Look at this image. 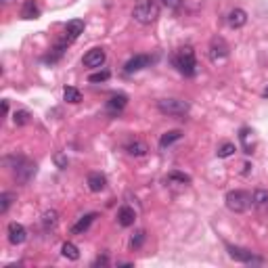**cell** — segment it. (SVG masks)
I'll list each match as a JSON object with an SVG mask.
<instances>
[{"instance_id":"2e32d148","label":"cell","mask_w":268,"mask_h":268,"mask_svg":"<svg viewBox=\"0 0 268 268\" xmlns=\"http://www.w3.org/2000/svg\"><path fill=\"white\" fill-rule=\"evenodd\" d=\"M95 218H97V214H86V216H82L74 226H71V233H74V235H82V233H86V230L91 228V224L95 222Z\"/></svg>"},{"instance_id":"f546056e","label":"cell","mask_w":268,"mask_h":268,"mask_svg":"<svg viewBox=\"0 0 268 268\" xmlns=\"http://www.w3.org/2000/svg\"><path fill=\"white\" fill-rule=\"evenodd\" d=\"M159 3H162L164 7H168V9H178L183 5V0H159Z\"/></svg>"},{"instance_id":"30bf717a","label":"cell","mask_w":268,"mask_h":268,"mask_svg":"<svg viewBox=\"0 0 268 268\" xmlns=\"http://www.w3.org/2000/svg\"><path fill=\"white\" fill-rule=\"evenodd\" d=\"M126 105H128V97L126 95H113L109 101L105 103V111L109 115H113V117H117L124 109H126Z\"/></svg>"},{"instance_id":"5bb4252c","label":"cell","mask_w":268,"mask_h":268,"mask_svg":"<svg viewBox=\"0 0 268 268\" xmlns=\"http://www.w3.org/2000/svg\"><path fill=\"white\" fill-rule=\"evenodd\" d=\"M80 34H84V21H82V19H71V21H67V25H65V36H67L71 42L78 40Z\"/></svg>"},{"instance_id":"6da1fadb","label":"cell","mask_w":268,"mask_h":268,"mask_svg":"<svg viewBox=\"0 0 268 268\" xmlns=\"http://www.w3.org/2000/svg\"><path fill=\"white\" fill-rule=\"evenodd\" d=\"M134 21L140 25H151L159 17V3L157 0H138L132 9Z\"/></svg>"},{"instance_id":"e575fe53","label":"cell","mask_w":268,"mask_h":268,"mask_svg":"<svg viewBox=\"0 0 268 268\" xmlns=\"http://www.w3.org/2000/svg\"><path fill=\"white\" fill-rule=\"evenodd\" d=\"M3 3H5V5H9V3H13V0H3Z\"/></svg>"},{"instance_id":"7402d4cb","label":"cell","mask_w":268,"mask_h":268,"mask_svg":"<svg viewBox=\"0 0 268 268\" xmlns=\"http://www.w3.org/2000/svg\"><path fill=\"white\" fill-rule=\"evenodd\" d=\"M181 138H183V132H181V130H170V132L162 134V138H159V147L166 149V147H170V145H172V142L181 140Z\"/></svg>"},{"instance_id":"52a82bcc","label":"cell","mask_w":268,"mask_h":268,"mask_svg":"<svg viewBox=\"0 0 268 268\" xmlns=\"http://www.w3.org/2000/svg\"><path fill=\"white\" fill-rule=\"evenodd\" d=\"M228 44H226V40L224 38H214L212 40V44H210V61L212 63H220V61H224L226 57H228Z\"/></svg>"},{"instance_id":"836d02e7","label":"cell","mask_w":268,"mask_h":268,"mask_svg":"<svg viewBox=\"0 0 268 268\" xmlns=\"http://www.w3.org/2000/svg\"><path fill=\"white\" fill-rule=\"evenodd\" d=\"M262 95H264V97H266V99H268V88H266V91H264V93H262Z\"/></svg>"},{"instance_id":"4dcf8cb0","label":"cell","mask_w":268,"mask_h":268,"mask_svg":"<svg viewBox=\"0 0 268 268\" xmlns=\"http://www.w3.org/2000/svg\"><path fill=\"white\" fill-rule=\"evenodd\" d=\"M55 164H57L61 170H65V168H67V157H63V155H55Z\"/></svg>"},{"instance_id":"d4e9b609","label":"cell","mask_w":268,"mask_h":268,"mask_svg":"<svg viewBox=\"0 0 268 268\" xmlns=\"http://www.w3.org/2000/svg\"><path fill=\"white\" fill-rule=\"evenodd\" d=\"M13 201H15V193H9L7 191V193L0 195V214H7Z\"/></svg>"},{"instance_id":"4fadbf2b","label":"cell","mask_w":268,"mask_h":268,"mask_svg":"<svg viewBox=\"0 0 268 268\" xmlns=\"http://www.w3.org/2000/svg\"><path fill=\"white\" fill-rule=\"evenodd\" d=\"M134 220H136V212H134L130 205H122V207L117 210V222H120V226L128 228V226L134 224Z\"/></svg>"},{"instance_id":"4316f807","label":"cell","mask_w":268,"mask_h":268,"mask_svg":"<svg viewBox=\"0 0 268 268\" xmlns=\"http://www.w3.org/2000/svg\"><path fill=\"white\" fill-rule=\"evenodd\" d=\"M235 151H237L235 142H224V145L218 149V157H220V159H226V157H230V155H235Z\"/></svg>"},{"instance_id":"1f68e13d","label":"cell","mask_w":268,"mask_h":268,"mask_svg":"<svg viewBox=\"0 0 268 268\" xmlns=\"http://www.w3.org/2000/svg\"><path fill=\"white\" fill-rule=\"evenodd\" d=\"M107 264V256H103V258H97L95 260V266H105Z\"/></svg>"},{"instance_id":"277c9868","label":"cell","mask_w":268,"mask_h":268,"mask_svg":"<svg viewBox=\"0 0 268 268\" xmlns=\"http://www.w3.org/2000/svg\"><path fill=\"white\" fill-rule=\"evenodd\" d=\"M224 203L230 212H235V214H243L247 212L249 207H252V195H249L247 191H230L226 193V197H224Z\"/></svg>"},{"instance_id":"7a4b0ae2","label":"cell","mask_w":268,"mask_h":268,"mask_svg":"<svg viewBox=\"0 0 268 268\" xmlns=\"http://www.w3.org/2000/svg\"><path fill=\"white\" fill-rule=\"evenodd\" d=\"M174 67L181 71L183 76L193 78L195 74H197V59H195V50L191 46H183L174 55Z\"/></svg>"},{"instance_id":"3957f363","label":"cell","mask_w":268,"mask_h":268,"mask_svg":"<svg viewBox=\"0 0 268 268\" xmlns=\"http://www.w3.org/2000/svg\"><path fill=\"white\" fill-rule=\"evenodd\" d=\"M157 109L159 113H164V115H170V117H183L189 113L191 109V105L185 101V99H162L157 103Z\"/></svg>"},{"instance_id":"d6986e66","label":"cell","mask_w":268,"mask_h":268,"mask_svg":"<svg viewBox=\"0 0 268 268\" xmlns=\"http://www.w3.org/2000/svg\"><path fill=\"white\" fill-rule=\"evenodd\" d=\"M57 224H59V214L55 210H46L42 214V226H44V230H52Z\"/></svg>"},{"instance_id":"603a6c76","label":"cell","mask_w":268,"mask_h":268,"mask_svg":"<svg viewBox=\"0 0 268 268\" xmlns=\"http://www.w3.org/2000/svg\"><path fill=\"white\" fill-rule=\"evenodd\" d=\"M63 99L67 101V103H80L82 101V93L78 91V88H74V86H67L65 91H63Z\"/></svg>"},{"instance_id":"44dd1931","label":"cell","mask_w":268,"mask_h":268,"mask_svg":"<svg viewBox=\"0 0 268 268\" xmlns=\"http://www.w3.org/2000/svg\"><path fill=\"white\" fill-rule=\"evenodd\" d=\"M40 15V9L36 7V0H25V5L21 9V17L23 19H36Z\"/></svg>"},{"instance_id":"5b68a950","label":"cell","mask_w":268,"mask_h":268,"mask_svg":"<svg viewBox=\"0 0 268 268\" xmlns=\"http://www.w3.org/2000/svg\"><path fill=\"white\" fill-rule=\"evenodd\" d=\"M228 249V256L237 260V262H243V264H264V258L256 256L252 249H245V247H239V245H226Z\"/></svg>"},{"instance_id":"83f0119b","label":"cell","mask_w":268,"mask_h":268,"mask_svg":"<svg viewBox=\"0 0 268 268\" xmlns=\"http://www.w3.org/2000/svg\"><path fill=\"white\" fill-rule=\"evenodd\" d=\"M109 78H111V74L107 69H103V71H97V74H93V76H88V82L99 84V82H107Z\"/></svg>"},{"instance_id":"ac0fdd59","label":"cell","mask_w":268,"mask_h":268,"mask_svg":"<svg viewBox=\"0 0 268 268\" xmlns=\"http://www.w3.org/2000/svg\"><path fill=\"white\" fill-rule=\"evenodd\" d=\"M147 151H149V147L142 140H132L126 145V153L132 157H142V155H147Z\"/></svg>"},{"instance_id":"8fae6325","label":"cell","mask_w":268,"mask_h":268,"mask_svg":"<svg viewBox=\"0 0 268 268\" xmlns=\"http://www.w3.org/2000/svg\"><path fill=\"white\" fill-rule=\"evenodd\" d=\"M149 65H151V57L149 55H134L132 59H128L126 65H124V71H126V74H136V71L145 69Z\"/></svg>"},{"instance_id":"9a60e30c","label":"cell","mask_w":268,"mask_h":268,"mask_svg":"<svg viewBox=\"0 0 268 268\" xmlns=\"http://www.w3.org/2000/svg\"><path fill=\"white\" fill-rule=\"evenodd\" d=\"M247 23V13L243 9H233L228 13V25L233 27V29H239Z\"/></svg>"},{"instance_id":"8992f818","label":"cell","mask_w":268,"mask_h":268,"mask_svg":"<svg viewBox=\"0 0 268 268\" xmlns=\"http://www.w3.org/2000/svg\"><path fill=\"white\" fill-rule=\"evenodd\" d=\"M34 174H36V164L29 162V159H25V157H21L19 164L15 166V178H17V183L27 185V183L32 181Z\"/></svg>"},{"instance_id":"cb8c5ba5","label":"cell","mask_w":268,"mask_h":268,"mask_svg":"<svg viewBox=\"0 0 268 268\" xmlns=\"http://www.w3.org/2000/svg\"><path fill=\"white\" fill-rule=\"evenodd\" d=\"M166 181H168L170 185H191V176L181 174V172H172V174H168Z\"/></svg>"},{"instance_id":"7c38bea8","label":"cell","mask_w":268,"mask_h":268,"mask_svg":"<svg viewBox=\"0 0 268 268\" xmlns=\"http://www.w3.org/2000/svg\"><path fill=\"white\" fill-rule=\"evenodd\" d=\"M86 185H88V189H91L93 193H101L107 187V178L101 172H91L88 178H86Z\"/></svg>"},{"instance_id":"e0dca14e","label":"cell","mask_w":268,"mask_h":268,"mask_svg":"<svg viewBox=\"0 0 268 268\" xmlns=\"http://www.w3.org/2000/svg\"><path fill=\"white\" fill-rule=\"evenodd\" d=\"M252 203L260 212H268V191L266 189H256L252 195Z\"/></svg>"},{"instance_id":"ba28073f","label":"cell","mask_w":268,"mask_h":268,"mask_svg":"<svg viewBox=\"0 0 268 268\" xmlns=\"http://www.w3.org/2000/svg\"><path fill=\"white\" fill-rule=\"evenodd\" d=\"M7 237H9L11 245H21L27 239V228L23 224H19V222H11L7 226Z\"/></svg>"},{"instance_id":"d6a6232c","label":"cell","mask_w":268,"mask_h":268,"mask_svg":"<svg viewBox=\"0 0 268 268\" xmlns=\"http://www.w3.org/2000/svg\"><path fill=\"white\" fill-rule=\"evenodd\" d=\"M3 111H5V113L9 111V103H7V101H3Z\"/></svg>"},{"instance_id":"ffe728a7","label":"cell","mask_w":268,"mask_h":268,"mask_svg":"<svg viewBox=\"0 0 268 268\" xmlns=\"http://www.w3.org/2000/svg\"><path fill=\"white\" fill-rule=\"evenodd\" d=\"M61 254H63V258L71 260V262L80 260V249H78L74 243H69V241H65V243L61 245Z\"/></svg>"},{"instance_id":"9c48e42d","label":"cell","mask_w":268,"mask_h":268,"mask_svg":"<svg viewBox=\"0 0 268 268\" xmlns=\"http://www.w3.org/2000/svg\"><path fill=\"white\" fill-rule=\"evenodd\" d=\"M105 59H107V55H105L103 48H91V50H88L86 55H84L82 65H84V67H91V69H101L103 63H105Z\"/></svg>"},{"instance_id":"484cf974","label":"cell","mask_w":268,"mask_h":268,"mask_svg":"<svg viewBox=\"0 0 268 268\" xmlns=\"http://www.w3.org/2000/svg\"><path fill=\"white\" fill-rule=\"evenodd\" d=\"M13 122L17 124V126H25V124H29V111L27 109H17L13 113Z\"/></svg>"},{"instance_id":"f1b7e54d","label":"cell","mask_w":268,"mask_h":268,"mask_svg":"<svg viewBox=\"0 0 268 268\" xmlns=\"http://www.w3.org/2000/svg\"><path fill=\"white\" fill-rule=\"evenodd\" d=\"M142 243H145V230H138V233L130 239V247H132V249H138Z\"/></svg>"}]
</instances>
